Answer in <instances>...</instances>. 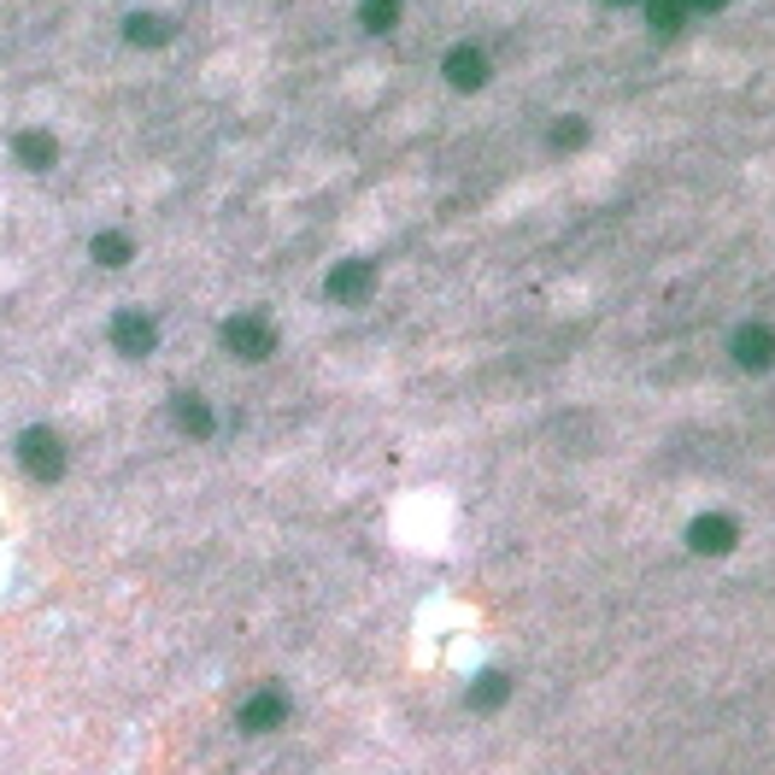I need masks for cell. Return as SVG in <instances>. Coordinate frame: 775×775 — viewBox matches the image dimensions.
<instances>
[{
  "mask_svg": "<svg viewBox=\"0 0 775 775\" xmlns=\"http://www.w3.org/2000/svg\"><path fill=\"white\" fill-rule=\"evenodd\" d=\"M19 464L36 481H59L65 476V435H59V429H47V423H30L19 435Z\"/></svg>",
  "mask_w": 775,
  "mask_h": 775,
  "instance_id": "obj_1",
  "label": "cell"
},
{
  "mask_svg": "<svg viewBox=\"0 0 775 775\" xmlns=\"http://www.w3.org/2000/svg\"><path fill=\"white\" fill-rule=\"evenodd\" d=\"M107 335H112V353H118V358H147L153 347H159V323H153L147 312H135V306L112 312Z\"/></svg>",
  "mask_w": 775,
  "mask_h": 775,
  "instance_id": "obj_2",
  "label": "cell"
},
{
  "mask_svg": "<svg viewBox=\"0 0 775 775\" xmlns=\"http://www.w3.org/2000/svg\"><path fill=\"white\" fill-rule=\"evenodd\" d=\"M223 347H230L235 358H247V365H258V358L277 353V330H270L258 312H241V318L223 323Z\"/></svg>",
  "mask_w": 775,
  "mask_h": 775,
  "instance_id": "obj_3",
  "label": "cell"
},
{
  "mask_svg": "<svg viewBox=\"0 0 775 775\" xmlns=\"http://www.w3.org/2000/svg\"><path fill=\"white\" fill-rule=\"evenodd\" d=\"M235 722H241V734H277L288 722V694H283V687H258V694L241 699Z\"/></svg>",
  "mask_w": 775,
  "mask_h": 775,
  "instance_id": "obj_4",
  "label": "cell"
},
{
  "mask_svg": "<svg viewBox=\"0 0 775 775\" xmlns=\"http://www.w3.org/2000/svg\"><path fill=\"white\" fill-rule=\"evenodd\" d=\"M370 288H376V265H370V258H341V265L330 270V300H341V306L365 300Z\"/></svg>",
  "mask_w": 775,
  "mask_h": 775,
  "instance_id": "obj_5",
  "label": "cell"
},
{
  "mask_svg": "<svg viewBox=\"0 0 775 775\" xmlns=\"http://www.w3.org/2000/svg\"><path fill=\"white\" fill-rule=\"evenodd\" d=\"M729 353H734L746 370H770V365H775V330H764V323H746V330H734Z\"/></svg>",
  "mask_w": 775,
  "mask_h": 775,
  "instance_id": "obj_6",
  "label": "cell"
},
{
  "mask_svg": "<svg viewBox=\"0 0 775 775\" xmlns=\"http://www.w3.org/2000/svg\"><path fill=\"white\" fill-rule=\"evenodd\" d=\"M441 71L453 89H481V82H488V54H481V47H453V54L441 59Z\"/></svg>",
  "mask_w": 775,
  "mask_h": 775,
  "instance_id": "obj_7",
  "label": "cell"
},
{
  "mask_svg": "<svg viewBox=\"0 0 775 775\" xmlns=\"http://www.w3.org/2000/svg\"><path fill=\"white\" fill-rule=\"evenodd\" d=\"M12 159H19L24 170H54L59 142L47 130H19V135H12Z\"/></svg>",
  "mask_w": 775,
  "mask_h": 775,
  "instance_id": "obj_8",
  "label": "cell"
},
{
  "mask_svg": "<svg viewBox=\"0 0 775 775\" xmlns=\"http://www.w3.org/2000/svg\"><path fill=\"white\" fill-rule=\"evenodd\" d=\"M734 517H694V529H687V541H694V553H729L734 546Z\"/></svg>",
  "mask_w": 775,
  "mask_h": 775,
  "instance_id": "obj_9",
  "label": "cell"
},
{
  "mask_svg": "<svg viewBox=\"0 0 775 775\" xmlns=\"http://www.w3.org/2000/svg\"><path fill=\"white\" fill-rule=\"evenodd\" d=\"M170 418H177V429H182V435H195V441H206L218 429L212 406H206L200 394H177V400H170Z\"/></svg>",
  "mask_w": 775,
  "mask_h": 775,
  "instance_id": "obj_10",
  "label": "cell"
},
{
  "mask_svg": "<svg viewBox=\"0 0 775 775\" xmlns=\"http://www.w3.org/2000/svg\"><path fill=\"white\" fill-rule=\"evenodd\" d=\"M170 36H177V24L159 19V12H130L124 19V42H135V47H165Z\"/></svg>",
  "mask_w": 775,
  "mask_h": 775,
  "instance_id": "obj_11",
  "label": "cell"
},
{
  "mask_svg": "<svg viewBox=\"0 0 775 775\" xmlns=\"http://www.w3.org/2000/svg\"><path fill=\"white\" fill-rule=\"evenodd\" d=\"M89 253H95V265H107V270H124L130 258H135V241L130 235H118V230H100L89 241Z\"/></svg>",
  "mask_w": 775,
  "mask_h": 775,
  "instance_id": "obj_12",
  "label": "cell"
},
{
  "mask_svg": "<svg viewBox=\"0 0 775 775\" xmlns=\"http://www.w3.org/2000/svg\"><path fill=\"white\" fill-rule=\"evenodd\" d=\"M358 24H365L370 36H388V30L400 24V0H358Z\"/></svg>",
  "mask_w": 775,
  "mask_h": 775,
  "instance_id": "obj_13",
  "label": "cell"
},
{
  "mask_svg": "<svg viewBox=\"0 0 775 775\" xmlns=\"http://www.w3.org/2000/svg\"><path fill=\"white\" fill-rule=\"evenodd\" d=\"M646 24L658 30V36H676L687 24V0H646Z\"/></svg>",
  "mask_w": 775,
  "mask_h": 775,
  "instance_id": "obj_14",
  "label": "cell"
},
{
  "mask_svg": "<svg viewBox=\"0 0 775 775\" xmlns=\"http://www.w3.org/2000/svg\"><path fill=\"white\" fill-rule=\"evenodd\" d=\"M553 142H558V147H576V142H588V124H558V130H553Z\"/></svg>",
  "mask_w": 775,
  "mask_h": 775,
  "instance_id": "obj_15",
  "label": "cell"
},
{
  "mask_svg": "<svg viewBox=\"0 0 775 775\" xmlns=\"http://www.w3.org/2000/svg\"><path fill=\"white\" fill-rule=\"evenodd\" d=\"M687 7H722V0H687Z\"/></svg>",
  "mask_w": 775,
  "mask_h": 775,
  "instance_id": "obj_16",
  "label": "cell"
},
{
  "mask_svg": "<svg viewBox=\"0 0 775 775\" xmlns=\"http://www.w3.org/2000/svg\"><path fill=\"white\" fill-rule=\"evenodd\" d=\"M606 7H629V0H606Z\"/></svg>",
  "mask_w": 775,
  "mask_h": 775,
  "instance_id": "obj_17",
  "label": "cell"
}]
</instances>
